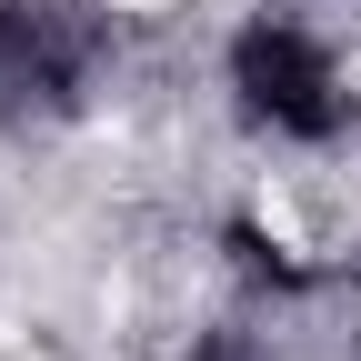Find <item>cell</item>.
<instances>
[{
  "label": "cell",
  "mask_w": 361,
  "mask_h": 361,
  "mask_svg": "<svg viewBox=\"0 0 361 361\" xmlns=\"http://www.w3.org/2000/svg\"><path fill=\"white\" fill-rule=\"evenodd\" d=\"M231 90H241V111H251V121L291 130V141H331V130L351 121L341 71L322 61V40L291 30V20H251V30L231 40Z\"/></svg>",
  "instance_id": "6da1fadb"
},
{
  "label": "cell",
  "mask_w": 361,
  "mask_h": 361,
  "mask_svg": "<svg viewBox=\"0 0 361 361\" xmlns=\"http://www.w3.org/2000/svg\"><path fill=\"white\" fill-rule=\"evenodd\" d=\"M90 61H101V20L71 0H0V90L40 111H71Z\"/></svg>",
  "instance_id": "7a4b0ae2"
}]
</instances>
